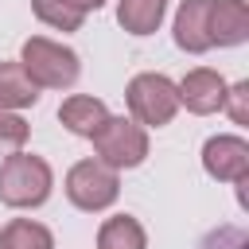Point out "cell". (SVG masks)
<instances>
[{
	"instance_id": "cell-1",
	"label": "cell",
	"mask_w": 249,
	"mask_h": 249,
	"mask_svg": "<svg viewBox=\"0 0 249 249\" xmlns=\"http://www.w3.org/2000/svg\"><path fill=\"white\" fill-rule=\"evenodd\" d=\"M51 187H54V171L43 156H31V152L4 156V163H0V202L4 206H12V210L43 206L51 198Z\"/></svg>"
},
{
	"instance_id": "cell-3",
	"label": "cell",
	"mask_w": 249,
	"mask_h": 249,
	"mask_svg": "<svg viewBox=\"0 0 249 249\" xmlns=\"http://www.w3.org/2000/svg\"><path fill=\"white\" fill-rule=\"evenodd\" d=\"M124 101H128V113L140 128H163L171 124V117L179 113V93H175V82L167 74H156V70H144L128 82L124 89Z\"/></svg>"
},
{
	"instance_id": "cell-7",
	"label": "cell",
	"mask_w": 249,
	"mask_h": 249,
	"mask_svg": "<svg viewBox=\"0 0 249 249\" xmlns=\"http://www.w3.org/2000/svg\"><path fill=\"white\" fill-rule=\"evenodd\" d=\"M175 93H179V105H187L191 113L206 117V113L222 109V101H226V78L218 70H210V66H195L175 86Z\"/></svg>"
},
{
	"instance_id": "cell-14",
	"label": "cell",
	"mask_w": 249,
	"mask_h": 249,
	"mask_svg": "<svg viewBox=\"0 0 249 249\" xmlns=\"http://www.w3.org/2000/svg\"><path fill=\"white\" fill-rule=\"evenodd\" d=\"M0 249H54V233L43 222L31 218H12L0 230Z\"/></svg>"
},
{
	"instance_id": "cell-6",
	"label": "cell",
	"mask_w": 249,
	"mask_h": 249,
	"mask_svg": "<svg viewBox=\"0 0 249 249\" xmlns=\"http://www.w3.org/2000/svg\"><path fill=\"white\" fill-rule=\"evenodd\" d=\"M202 167L218 183H245L249 179V144L245 136L222 132L202 144Z\"/></svg>"
},
{
	"instance_id": "cell-5",
	"label": "cell",
	"mask_w": 249,
	"mask_h": 249,
	"mask_svg": "<svg viewBox=\"0 0 249 249\" xmlns=\"http://www.w3.org/2000/svg\"><path fill=\"white\" fill-rule=\"evenodd\" d=\"M117 195H121V175L113 167H105L101 160H78L66 171V198L86 214L109 210L117 202Z\"/></svg>"
},
{
	"instance_id": "cell-18",
	"label": "cell",
	"mask_w": 249,
	"mask_h": 249,
	"mask_svg": "<svg viewBox=\"0 0 249 249\" xmlns=\"http://www.w3.org/2000/svg\"><path fill=\"white\" fill-rule=\"evenodd\" d=\"M245 97H249V82H237V86H226V109H230V117H233V124H245L249 121V113H245Z\"/></svg>"
},
{
	"instance_id": "cell-8",
	"label": "cell",
	"mask_w": 249,
	"mask_h": 249,
	"mask_svg": "<svg viewBox=\"0 0 249 249\" xmlns=\"http://www.w3.org/2000/svg\"><path fill=\"white\" fill-rule=\"evenodd\" d=\"M175 47L187 54H206L210 43V0H183L175 12Z\"/></svg>"
},
{
	"instance_id": "cell-10",
	"label": "cell",
	"mask_w": 249,
	"mask_h": 249,
	"mask_svg": "<svg viewBox=\"0 0 249 249\" xmlns=\"http://www.w3.org/2000/svg\"><path fill=\"white\" fill-rule=\"evenodd\" d=\"M105 117H109L105 101H101V97H89V93H70V97L58 105V121H62L74 136H86V140L105 124Z\"/></svg>"
},
{
	"instance_id": "cell-17",
	"label": "cell",
	"mask_w": 249,
	"mask_h": 249,
	"mask_svg": "<svg viewBox=\"0 0 249 249\" xmlns=\"http://www.w3.org/2000/svg\"><path fill=\"white\" fill-rule=\"evenodd\" d=\"M198 249H249V233L237 230V226H218L202 237Z\"/></svg>"
},
{
	"instance_id": "cell-4",
	"label": "cell",
	"mask_w": 249,
	"mask_h": 249,
	"mask_svg": "<svg viewBox=\"0 0 249 249\" xmlns=\"http://www.w3.org/2000/svg\"><path fill=\"white\" fill-rule=\"evenodd\" d=\"M89 140H93L97 160L113 171L140 167L148 160V128H140L132 117H105V124Z\"/></svg>"
},
{
	"instance_id": "cell-16",
	"label": "cell",
	"mask_w": 249,
	"mask_h": 249,
	"mask_svg": "<svg viewBox=\"0 0 249 249\" xmlns=\"http://www.w3.org/2000/svg\"><path fill=\"white\" fill-rule=\"evenodd\" d=\"M27 136H31V128H27V121H23L19 113H8V109H0V156H12V152H23V144H27Z\"/></svg>"
},
{
	"instance_id": "cell-15",
	"label": "cell",
	"mask_w": 249,
	"mask_h": 249,
	"mask_svg": "<svg viewBox=\"0 0 249 249\" xmlns=\"http://www.w3.org/2000/svg\"><path fill=\"white\" fill-rule=\"evenodd\" d=\"M31 12H35V19H43L47 27H54V31H78L82 27V12H74L66 0H31Z\"/></svg>"
},
{
	"instance_id": "cell-9",
	"label": "cell",
	"mask_w": 249,
	"mask_h": 249,
	"mask_svg": "<svg viewBox=\"0 0 249 249\" xmlns=\"http://www.w3.org/2000/svg\"><path fill=\"white\" fill-rule=\"evenodd\" d=\"M249 39V4L245 0H210V43L241 47Z\"/></svg>"
},
{
	"instance_id": "cell-2",
	"label": "cell",
	"mask_w": 249,
	"mask_h": 249,
	"mask_svg": "<svg viewBox=\"0 0 249 249\" xmlns=\"http://www.w3.org/2000/svg\"><path fill=\"white\" fill-rule=\"evenodd\" d=\"M19 66L23 74L39 86V89H70L82 74V62L70 47L47 39V35H31L19 47Z\"/></svg>"
},
{
	"instance_id": "cell-13",
	"label": "cell",
	"mask_w": 249,
	"mask_h": 249,
	"mask_svg": "<svg viewBox=\"0 0 249 249\" xmlns=\"http://www.w3.org/2000/svg\"><path fill=\"white\" fill-rule=\"evenodd\" d=\"M97 249H148V233L132 214H113L97 230Z\"/></svg>"
},
{
	"instance_id": "cell-11",
	"label": "cell",
	"mask_w": 249,
	"mask_h": 249,
	"mask_svg": "<svg viewBox=\"0 0 249 249\" xmlns=\"http://www.w3.org/2000/svg\"><path fill=\"white\" fill-rule=\"evenodd\" d=\"M39 101V86L23 74L19 62H0V109H31Z\"/></svg>"
},
{
	"instance_id": "cell-12",
	"label": "cell",
	"mask_w": 249,
	"mask_h": 249,
	"mask_svg": "<svg viewBox=\"0 0 249 249\" xmlns=\"http://www.w3.org/2000/svg\"><path fill=\"white\" fill-rule=\"evenodd\" d=\"M167 16V0H117V23L128 35H152Z\"/></svg>"
},
{
	"instance_id": "cell-19",
	"label": "cell",
	"mask_w": 249,
	"mask_h": 249,
	"mask_svg": "<svg viewBox=\"0 0 249 249\" xmlns=\"http://www.w3.org/2000/svg\"><path fill=\"white\" fill-rule=\"evenodd\" d=\"M66 4H70L74 12H82V16H86V12H97V8L105 4V0H66Z\"/></svg>"
}]
</instances>
